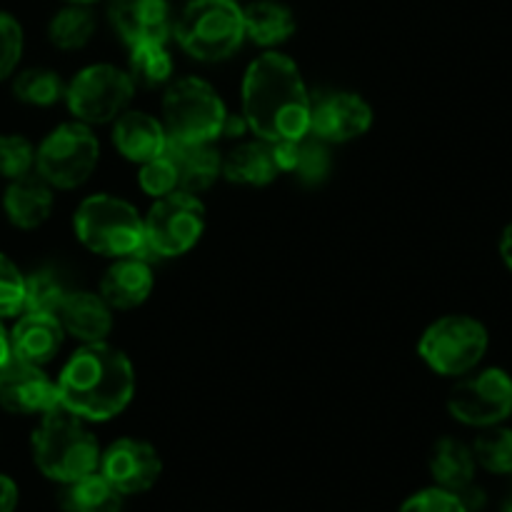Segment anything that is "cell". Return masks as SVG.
I'll return each mask as SVG.
<instances>
[{
  "label": "cell",
  "instance_id": "30bf717a",
  "mask_svg": "<svg viewBox=\"0 0 512 512\" xmlns=\"http://www.w3.org/2000/svg\"><path fill=\"white\" fill-rule=\"evenodd\" d=\"M205 205L195 193H175L155 198L143 215L145 250L158 258H180L200 243L205 233Z\"/></svg>",
  "mask_w": 512,
  "mask_h": 512
},
{
  "label": "cell",
  "instance_id": "7bdbcfd3",
  "mask_svg": "<svg viewBox=\"0 0 512 512\" xmlns=\"http://www.w3.org/2000/svg\"><path fill=\"white\" fill-rule=\"evenodd\" d=\"M510 418H512V415H510Z\"/></svg>",
  "mask_w": 512,
  "mask_h": 512
},
{
  "label": "cell",
  "instance_id": "cb8c5ba5",
  "mask_svg": "<svg viewBox=\"0 0 512 512\" xmlns=\"http://www.w3.org/2000/svg\"><path fill=\"white\" fill-rule=\"evenodd\" d=\"M428 468L435 485L453 490V493L463 490L465 485L475 483V473H478L473 448L458 438H440L433 445V450H430Z\"/></svg>",
  "mask_w": 512,
  "mask_h": 512
},
{
  "label": "cell",
  "instance_id": "4fadbf2b",
  "mask_svg": "<svg viewBox=\"0 0 512 512\" xmlns=\"http://www.w3.org/2000/svg\"><path fill=\"white\" fill-rule=\"evenodd\" d=\"M375 115L368 100L350 90H333L313 100L310 133L328 145H343L363 138Z\"/></svg>",
  "mask_w": 512,
  "mask_h": 512
},
{
  "label": "cell",
  "instance_id": "d6a6232c",
  "mask_svg": "<svg viewBox=\"0 0 512 512\" xmlns=\"http://www.w3.org/2000/svg\"><path fill=\"white\" fill-rule=\"evenodd\" d=\"M138 185L145 195H150V198H163V195L180 190L178 168H175L173 158L168 155V148H165L163 155L140 165Z\"/></svg>",
  "mask_w": 512,
  "mask_h": 512
},
{
  "label": "cell",
  "instance_id": "83f0119b",
  "mask_svg": "<svg viewBox=\"0 0 512 512\" xmlns=\"http://www.w3.org/2000/svg\"><path fill=\"white\" fill-rule=\"evenodd\" d=\"M13 95L15 100L33 108H50L65 98V83L58 70L28 68L15 75Z\"/></svg>",
  "mask_w": 512,
  "mask_h": 512
},
{
  "label": "cell",
  "instance_id": "8992f818",
  "mask_svg": "<svg viewBox=\"0 0 512 512\" xmlns=\"http://www.w3.org/2000/svg\"><path fill=\"white\" fill-rule=\"evenodd\" d=\"M228 108L203 78H180L163 95V125L173 143H215L223 138Z\"/></svg>",
  "mask_w": 512,
  "mask_h": 512
},
{
  "label": "cell",
  "instance_id": "f546056e",
  "mask_svg": "<svg viewBox=\"0 0 512 512\" xmlns=\"http://www.w3.org/2000/svg\"><path fill=\"white\" fill-rule=\"evenodd\" d=\"M70 288L55 268H38L25 275V305L30 313L58 315L60 305L68 298Z\"/></svg>",
  "mask_w": 512,
  "mask_h": 512
},
{
  "label": "cell",
  "instance_id": "ffe728a7",
  "mask_svg": "<svg viewBox=\"0 0 512 512\" xmlns=\"http://www.w3.org/2000/svg\"><path fill=\"white\" fill-rule=\"evenodd\" d=\"M55 205L53 188L38 173L10 180L3 195V210L10 225L20 230H35L50 218Z\"/></svg>",
  "mask_w": 512,
  "mask_h": 512
},
{
  "label": "cell",
  "instance_id": "4dcf8cb0",
  "mask_svg": "<svg viewBox=\"0 0 512 512\" xmlns=\"http://www.w3.org/2000/svg\"><path fill=\"white\" fill-rule=\"evenodd\" d=\"M470 448L478 468L488 470L490 475H512V428L508 425L483 428Z\"/></svg>",
  "mask_w": 512,
  "mask_h": 512
},
{
  "label": "cell",
  "instance_id": "1f68e13d",
  "mask_svg": "<svg viewBox=\"0 0 512 512\" xmlns=\"http://www.w3.org/2000/svg\"><path fill=\"white\" fill-rule=\"evenodd\" d=\"M35 145L25 135H0V178L15 180L33 173Z\"/></svg>",
  "mask_w": 512,
  "mask_h": 512
},
{
  "label": "cell",
  "instance_id": "9c48e42d",
  "mask_svg": "<svg viewBox=\"0 0 512 512\" xmlns=\"http://www.w3.org/2000/svg\"><path fill=\"white\" fill-rule=\"evenodd\" d=\"M135 95V83L128 70L110 63H93L80 68L70 83H65V105L75 120L85 125L113 123L125 113Z\"/></svg>",
  "mask_w": 512,
  "mask_h": 512
},
{
  "label": "cell",
  "instance_id": "603a6c76",
  "mask_svg": "<svg viewBox=\"0 0 512 512\" xmlns=\"http://www.w3.org/2000/svg\"><path fill=\"white\" fill-rule=\"evenodd\" d=\"M245 40L260 48H278L290 40L298 28L295 13L280 0H253L243 8Z\"/></svg>",
  "mask_w": 512,
  "mask_h": 512
},
{
  "label": "cell",
  "instance_id": "e0dca14e",
  "mask_svg": "<svg viewBox=\"0 0 512 512\" xmlns=\"http://www.w3.org/2000/svg\"><path fill=\"white\" fill-rule=\"evenodd\" d=\"M113 145L128 163L143 165L168 148L163 120L143 110H125L113 120Z\"/></svg>",
  "mask_w": 512,
  "mask_h": 512
},
{
  "label": "cell",
  "instance_id": "277c9868",
  "mask_svg": "<svg viewBox=\"0 0 512 512\" xmlns=\"http://www.w3.org/2000/svg\"><path fill=\"white\" fill-rule=\"evenodd\" d=\"M180 48L200 63H223L245 43L238 0H190L173 23Z\"/></svg>",
  "mask_w": 512,
  "mask_h": 512
},
{
  "label": "cell",
  "instance_id": "484cf974",
  "mask_svg": "<svg viewBox=\"0 0 512 512\" xmlns=\"http://www.w3.org/2000/svg\"><path fill=\"white\" fill-rule=\"evenodd\" d=\"M123 500L125 495H120L98 470L65 485V508L70 512H123Z\"/></svg>",
  "mask_w": 512,
  "mask_h": 512
},
{
  "label": "cell",
  "instance_id": "3957f363",
  "mask_svg": "<svg viewBox=\"0 0 512 512\" xmlns=\"http://www.w3.org/2000/svg\"><path fill=\"white\" fill-rule=\"evenodd\" d=\"M30 453L35 468L45 478L70 485L98 470L103 450L98 438L90 433L88 423L58 405L50 413L40 415L38 428L30 438Z\"/></svg>",
  "mask_w": 512,
  "mask_h": 512
},
{
  "label": "cell",
  "instance_id": "8fae6325",
  "mask_svg": "<svg viewBox=\"0 0 512 512\" xmlns=\"http://www.w3.org/2000/svg\"><path fill=\"white\" fill-rule=\"evenodd\" d=\"M448 413L465 428H493L512 415V375L503 368H475L458 378L448 395Z\"/></svg>",
  "mask_w": 512,
  "mask_h": 512
},
{
  "label": "cell",
  "instance_id": "52a82bcc",
  "mask_svg": "<svg viewBox=\"0 0 512 512\" xmlns=\"http://www.w3.org/2000/svg\"><path fill=\"white\" fill-rule=\"evenodd\" d=\"M490 348V333L473 315H443L423 330L418 355L433 373L463 378L480 368Z\"/></svg>",
  "mask_w": 512,
  "mask_h": 512
},
{
  "label": "cell",
  "instance_id": "4316f807",
  "mask_svg": "<svg viewBox=\"0 0 512 512\" xmlns=\"http://www.w3.org/2000/svg\"><path fill=\"white\" fill-rule=\"evenodd\" d=\"M128 75L143 88H163L173 80V55L168 43L133 45L128 55Z\"/></svg>",
  "mask_w": 512,
  "mask_h": 512
},
{
  "label": "cell",
  "instance_id": "f1b7e54d",
  "mask_svg": "<svg viewBox=\"0 0 512 512\" xmlns=\"http://www.w3.org/2000/svg\"><path fill=\"white\" fill-rule=\"evenodd\" d=\"M333 173V155H330V145L325 140L315 138L313 133L303 135L295 140V158L290 165V175L300 180L303 185H323Z\"/></svg>",
  "mask_w": 512,
  "mask_h": 512
},
{
  "label": "cell",
  "instance_id": "74e56055",
  "mask_svg": "<svg viewBox=\"0 0 512 512\" xmlns=\"http://www.w3.org/2000/svg\"><path fill=\"white\" fill-rule=\"evenodd\" d=\"M18 500H20V493L15 480L0 473V512H15V508H18Z\"/></svg>",
  "mask_w": 512,
  "mask_h": 512
},
{
  "label": "cell",
  "instance_id": "d4e9b609",
  "mask_svg": "<svg viewBox=\"0 0 512 512\" xmlns=\"http://www.w3.org/2000/svg\"><path fill=\"white\" fill-rule=\"evenodd\" d=\"M98 20L90 5L65 3L48 23V40L58 50H83L93 40Z\"/></svg>",
  "mask_w": 512,
  "mask_h": 512
},
{
  "label": "cell",
  "instance_id": "836d02e7",
  "mask_svg": "<svg viewBox=\"0 0 512 512\" xmlns=\"http://www.w3.org/2000/svg\"><path fill=\"white\" fill-rule=\"evenodd\" d=\"M25 305V275L18 265L0 253V320L15 318Z\"/></svg>",
  "mask_w": 512,
  "mask_h": 512
},
{
  "label": "cell",
  "instance_id": "7c38bea8",
  "mask_svg": "<svg viewBox=\"0 0 512 512\" xmlns=\"http://www.w3.org/2000/svg\"><path fill=\"white\" fill-rule=\"evenodd\" d=\"M98 473L120 495H143L163 475V458L155 445L138 438H120L100 453Z\"/></svg>",
  "mask_w": 512,
  "mask_h": 512
},
{
  "label": "cell",
  "instance_id": "ab89813d",
  "mask_svg": "<svg viewBox=\"0 0 512 512\" xmlns=\"http://www.w3.org/2000/svg\"><path fill=\"white\" fill-rule=\"evenodd\" d=\"M10 355H13L10 353V335H8V330H5L3 320H0V368L8 363Z\"/></svg>",
  "mask_w": 512,
  "mask_h": 512
},
{
  "label": "cell",
  "instance_id": "7402d4cb",
  "mask_svg": "<svg viewBox=\"0 0 512 512\" xmlns=\"http://www.w3.org/2000/svg\"><path fill=\"white\" fill-rule=\"evenodd\" d=\"M280 175L275 163L273 145L265 140H248L238 143L228 155H223V178L235 185L248 188H265Z\"/></svg>",
  "mask_w": 512,
  "mask_h": 512
},
{
  "label": "cell",
  "instance_id": "5bb4252c",
  "mask_svg": "<svg viewBox=\"0 0 512 512\" xmlns=\"http://www.w3.org/2000/svg\"><path fill=\"white\" fill-rule=\"evenodd\" d=\"M0 408L13 415H45L58 408V388L40 365L10 355L0 368Z\"/></svg>",
  "mask_w": 512,
  "mask_h": 512
},
{
  "label": "cell",
  "instance_id": "2e32d148",
  "mask_svg": "<svg viewBox=\"0 0 512 512\" xmlns=\"http://www.w3.org/2000/svg\"><path fill=\"white\" fill-rule=\"evenodd\" d=\"M8 335L13 358L40 365V368L55 360L65 340V330L58 315L30 313V310H23L18 315Z\"/></svg>",
  "mask_w": 512,
  "mask_h": 512
},
{
  "label": "cell",
  "instance_id": "ac0fdd59",
  "mask_svg": "<svg viewBox=\"0 0 512 512\" xmlns=\"http://www.w3.org/2000/svg\"><path fill=\"white\" fill-rule=\"evenodd\" d=\"M155 285L153 268L140 255L115 258L113 265L100 278V290L105 303L113 310H135L150 298Z\"/></svg>",
  "mask_w": 512,
  "mask_h": 512
},
{
  "label": "cell",
  "instance_id": "9a60e30c",
  "mask_svg": "<svg viewBox=\"0 0 512 512\" xmlns=\"http://www.w3.org/2000/svg\"><path fill=\"white\" fill-rule=\"evenodd\" d=\"M108 18L128 48L168 43L173 35L175 18L168 0H110Z\"/></svg>",
  "mask_w": 512,
  "mask_h": 512
},
{
  "label": "cell",
  "instance_id": "8d00e7d4",
  "mask_svg": "<svg viewBox=\"0 0 512 512\" xmlns=\"http://www.w3.org/2000/svg\"><path fill=\"white\" fill-rule=\"evenodd\" d=\"M458 498L468 512H480L488 505V495H485V490L478 483H470L463 490H458Z\"/></svg>",
  "mask_w": 512,
  "mask_h": 512
},
{
  "label": "cell",
  "instance_id": "44dd1931",
  "mask_svg": "<svg viewBox=\"0 0 512 512\" xmlns=\"http://www.w3.org/2000/svg\"><path fill=\"white\" fill-rule=\"evenodd\" d=\"M168 155L178 168V183L185 193H203L213 188L223 175V155L215 143H173L168 140Z\"/></svg>",
  "mask_w": 512,
  "mask_h": 512
},
{
  "label": "cell",
  "instance_id": "5b68a950",
  "mask_svg": "<svg viewBox=\"0 0 512 512\" xmlns=\"http://www.w3.org/2000/svg\"><path fill=\"white\" fill-rule=\"evenodd\" d=\"M73 230L80 243L103 258H128L145 250L143 215L133 203L110 193H95L75 208Z\"/></svg>",
  "mask_w": 512,
  "mask_h": 512
},
{
  "label": "cell",
  "instance_id": "e575fe53",
  "mask_svg": "<svg viewBox=\"0 0 512 512\" xmlns=\"http://www.w3.org/2000/svg\"><path fill=\"white\" fill-rule=\"evenodd\" d=\"M23 25L18 18L0 10V83L15 73L20 58H23Z\"/></svg>",
  "mask_w": 512,
  "mask_h": 512
},
{
  "label": "cell",
  "instance_id": "d6986e66",
  "mask_svg": "<svg viewBox=\"0 0 512 512\" xmlns=\"http://www.w3.org/2000/svg\"><path fill=\"white\" fill-rule=\"evenodd\" d=\"M58 318L65 335L75 338L80 345L105 343L113 333V308L93 290H70L65 303L60 305Z\"/></svg>",
  "mask_w": 512,
  "mask_h": 512
},
{
  "label": "cell",
  "instance_id": "60d3db41",
  "mask_svg": "<svg viewBox=\"0 0 512 512\" xmlns=\"http://www.w3.org/2000/svg\"><path fill=\"white\" fill-rule=\"evenodd\" d=\"M63 3H68V5H93V3H98V0H63Z\"/></svg>",
  "mask_w": 512,
  "mask_h": 512
},
{
  "label": "cell",
  "instance_id": "b9f144b4",
  "mask_svg": "<svg viewBox=\"0 0 512 512\" xmlns=\"http://www.w3.org/2000/svg\"><path fill=\"white\" fill-rule=\"evenodd\" d=\"M503 512H512V493H510L508 503H505V508H503Z\"/></svg>",
  "mask_w": 512,
  "mask_h": 512
},
{
  "label": "cell",
  "instance_id": "d590c367",
  "mask_svg": "<svg viewBox=\"0 0 512 512\" xmlns=\"http://www.w3.org/2000/svg\"><path fill=\"white\" fill-rule=\"evenodd\" d=\"M398 512H468L460 503L458 493L433 485V488L418 490L410 495Z\"/></svg>",
  "mask_w": 512,
  "mask_h": 512
},
{
  "label": "cell",
  "instance_id": "6da1fadb",
  "mask_svg": "<svg viewBox=\"0 0 512 512\" xmlns=\"http://www.w3.org/2000/svg\"><path fill=\"white\" fill-rule=\"evenodd\" d=\"M243 120L253 135L265 143L298 140L310 133L308 93L298 63L278 50L258 55L248 65L240 85Z\"/></svg>",
  "mask_w": 512,
  "mask_h": 512
},
{
  "label": "cell",
  "instance_id": "f35d334b",
  "mask_svg": "<svg viewBox=\"0 0 512 512\" xmlns=\"http://www.w3.org/2000/svg\"><path fill=\"white\" fill-rule=\"evenodd\" d=\"M498 250H500V260H503L505 268H508L512 273V220L508 225H505L503 235H500Z\"/></svg>",
  "mask_w": 512,
  "mask_h": 512
},
{
  "label": "cell",
  "instance_id": "7a4b0ae2",
  "mask_svg": "<svg viewBox=\"0 0 512 512\" xmlns=\"http://www.w3.org/2000/svg\"><path fill=\"white\" fill-rule=\"evenodd\" d=\"M58 405L85 423H108L118 418L135 398V368L120 348L85 343L60 370Z\"/></svg>",
  "mask_w": 512,
  "mask_h": 512
},
{
  "label": "cell",
  "instance_id": "ba28073f",
  "mask_svg": "<svg viewBox=\"0 0 512 512\" xmlns=\"http://www.w3.org/2000/svg\"><path fill=\"white\" fill-rule=\"evenodd\" d=\"M100 160L93 128L80 120L60 123L35 148V173L53 190H75L88 183Z\"/></svg>",
  "mask_w": 512,
  "mask_h": 512
}]
</instances>
